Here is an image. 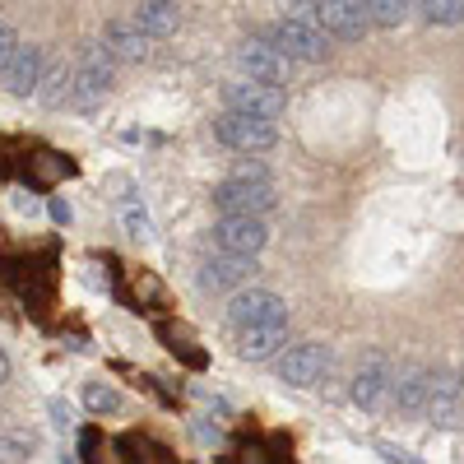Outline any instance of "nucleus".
<instances>
[{
	"instance_id": "obj_1",
	"label": "nucleus",
	"mask_w": 464,
	"mask_h": 464,
	"mask_svg": "<svg viewBox=\"0 0 464 464\" xmlns=\"http://www.w3.org/2000/svg\"><path fill=\"white\" fill-rule=\"evenodd\" d=\"M214 135L237 149V153H265L279 144V126L275 116H256V111H237V107H223L218 121H214Z\"/></svg>"
},
{
	"instance_id": "obj_2",
	"label": "nucleus",
	"mask_w": 464,
	"mask_h": 464,
	"mask_svg": "<svg viewBox=\"0 0 464 464\" xmlns=\"http://www.w3.org/2000/svg\"><path fill=\"white\" fill-rule=\"evenodd\" d=\"M265 37L275 47H284L293 61H325V28H321V19L316 14H284L275 28H265Z\"/></svg>"
},
{
	"instance_id": "obj_3",
	"label": "nucleus",
	"mask_w": 464,
	"mask_h": 464,
	"mask_svg": "<svg viewBox=\"0 0 464 464\" xmlns=\"http://www.w3.org/2000/svg\"><path fill=\"white\" fill-rule=\"evenodd\" d=\"M275 205H279V190L269 177H227L214 186L218 214H269Z\"/></svg>"
},
{
	"instance_id": "obj_4",
	"label": "nucleus",
	"mask_w": 464,
	"mask_h": 464,
	"mask_svg": "<svg viewBox=\"0 0 464 464\" xmlns=\"http://www.w3.org/2000/svg\"><path fill=\"white\" fill-rule=\"evenodd\" d=\"M111 74H116V56H111V47H107V43H89L84 56L74 61V93H70V102H74V107H93V102H102L107 89H111Z\"/></svg>"
},
{
	"instance_id": "obj_5",
	"label": "nucleus",
	"mask_w": 464,
	"mask_h": 464,
	"mask_svg": "<svg viewBox=\"0 0 464 464\" xmlns=\"http://www.w3.org/2000/svg\"><path fill=\"white\" fill-rule=\"evenodd\" d=\"M334 367V348L312 339V343H297L288 348V353L279 358V381L284 385H297V391H306V385H321Z\"/></svg>"
},
{
	"instance_id": "obj_6",
	"label": "nucleus",
	"mask_w": 464,
	"mask_h": 464,
	"mask_svg": "<svg viewBox=\"0 0 464 464\" xmlns=\"http://www.w3.org/2000/svg\"><path fill=\"white\" fill-rule=\"evenodd\" d=\"M391 381H395V358L391 353H367L362 358V367H358V376H353V404L362 409V413H376V409H385L391 404Z\"/></svg>"
},
{
	"instance_id": "obj_7",
	"label": "nucleus",
	"mask_w": 464,
	"mask_h": 464,
	"mask_svg": "<svg viewBox=\"0 0 464 464\" xmlns=\"http://www.w3.org/2000/svg\"><path fill=\"white\" fill-rule=\"evenodd\" d=\"M214 246L237 251V256H260L269 246V223L265 214H218L214 223Z\"/></svg>"
},
{
	"instance_id": "obj_8",
	"label": "nucleus",
	"mask_w": 464,
	"mask_h": 464,
	"mask_svg": "<svg viewBox=\"0 0 464 464\" xmlns=\"http://www.w3.org/2000/svg\"><path fill=\"white\" fill-rule=\"evenodd\" d=\"M316 19L339 43H362L372 33V10L367 0H316Z\"/></svg>"
},
{
	"instance_id": "obj_9",
	"label": "nucleus",
	"mask_w": 464,
	"mask_h": 464,
	"mask_svg": "<svg viewBox=\"0 0 464 464\" xmlns=\"http://www.w3.org/2000/svg\"><path fill=\"white\" fill-rule=\"evenodd\" d=\"M223 316H227L232 330H246V325H260V321H284L288 302L275 288H237V297L227 302Z\"/></svg>"
},
{
	"instance_id": "obj_10",
	"label": "nucleus",
	"mask_w": 464,
	"mask_h": 464,
	"mask_svg": "<svg viewBox=\"0 0 464 464\" xmlns=\"http://www.w3.org/2000/svg\"><path fill=\"white\" fill-rule=\"evenodd\" d=\"M237 61H242V70L251 74V80H265V84H288V70H293V56L269 43L265 33L246 37V43L237 47Z\"/></svg>"
},
{
	"instance_id": "obj_11",
	"label": "nucleus",
	"mask_w": 464,
	"mask_h": 464,
	"mask_svg": "<svg viewBox=\"0 0 464 464\" xmlns=\"http://www.w3.org/2000/svg\"><path fill=\"white\" fill-rule=\"evenodd\" d=\"M223 107H237V111H256V116H284L288 98H284V84H265V80H232L223 89Z\"/></svg>"
},
{
	"instance_id": "obj_12",
	"label": "nucleus",
	"mask_w": 464,
	"mask_h": 464,
	"mask_svg": "<svg viewBox=\"0 0 464 464\" xmlns=\"http://www.w3.org/2000/svg\"><path fill=\"white\" fill-rule=\"evenodd\" d=\"M256 275V256H237V251H218L200 265V288L205 293H232L246 288Z\"/></svg>"
},
{
	"instance_id": "obj_13",
	"label": "nucleus",
	"mask_w": 464,
	"mask_h": 464,
	"mask_svg": "<svg viewBox=\"0 0 464 464\" xmlns=\"http://www.w3.org/2000/svg\"><path fill=\"white\" fill-rule=\"evenodd\" d=\"M428 395H432V367H395L391 404H395L404 418L428 413Z\"/></svg>"
},
{
	"instance_id": "obj_14",
	"label": "nucleus",
	"mask_w": 464,
	"mask_h": 464,
	"mask_svg": "<svg viewBox=\"0 0 464 464\" xmlns=\"http://www.w3.org/2000/svg\"><path fill=\"white\" fill-rule=\"evenodd\" d=\"M43 70H47V52H43V47H33V43H24V47L14 52L10 70L0 74V84H5V93H14V98H37Z\"/></svg>"
},
{
	"instance_id": "obj_15",
	"label": "nucleus",
	"mask_w": 464,
	"mask_h": 464,
	"mask_svg": "<svg viewBox=\"0 0 464 464\" xmlns=\"http://www.w3.org/2000/svg\"><path fill=\"white\" fill-rule=\"evenodd\" d=\"M102 43L111 47L116 61L140 65V61H149V52H153V43H159V37H149V33L135 24V14H130V19H111V24L102 28Z\"/></svg>"
},
{
	"instance_id": "obj_16",
	"label": "nucleus",
	"mask_w": 464,
	"mask_h": 464,
	"mask_svg": "<svg viewBox=\"0 0 464 464\" xmlns=\"http://www.w3.org/2000/svg\"><path fill=\"white\" fill-rule=\"evenodd\" d=\"M459 409H464V381L459 372H432V395H428V413L422 418H432L441 422V428H450V422H459Z\"/></svg>"
},
{
	"instance_id": "obj_17",
	"label": "nucleus",
	"mask_w": 464,
	"mask_h": 464,
	"mask_svg": "<svg viewBox=\"0 0 464 464\" xmlns=\"http://www.w3.org/2000/svg\"><path fill=\"white\" fill-rule=\"evenodd\" d=\"M237 334H242L237 353H242L246 362H265V358H275L279 348L288 343V316H284V321H260V325H246V330H237Z\"/></svg>"
},
{
	"instance_id": "obj_18",
	"label": "nucleus",
	"mask_w": 464,
	"mask_h": 464,
	"mask_svg": "<svg viewBox=\"0 0 464 464\" xmlns=\"http://www.w3.org/2000/svg\"><path fill=\"white\" fill-rule=\"evenodd\" d=\"M135 24L149 37H172L181 28V10H177V0H140V5H135Z\"/></svg>"
},
{
	"instance_id": "obj_19",
	"label": "nucleus",
	"mask_w": 464,
	"mask_h": 464,
	"mask_svg": "<svg viewBox=\"0 0 464 464\" xmlns=\"http://www.w3.org/2000/svg\"><path fill=\"white\" fill-rule=\"evenodd\" d=\"M70 93H74V65H70V61H52V56H47L43 84H37V102L61 107V102H70Z\"/></svg>"
},
{
	"instance_id": "obj_20",
	"label": "nucleus",
	"mask_w": 464,
	"mask_h": 464,
	"mask_svg": "<svg viewBox=\"0 0 464 464\" xmlns=\"http://www.w3.org/2000/svg\"><path fill=\"white\" fill-rule=\"evenodd\" d=\"M121 227H126V237L130 242H140V246H149L153 242V218H149V209L130 196V200H121Z\"/></svg>"
},
{
	"instance_id": "obj_21",
	"label": "nucleus",
	"mask_w": 464,
	"mask_h": 464,
	"mask_svg": "<svg viewBox=\"0 0 464 464\" xmlns=\"http://www.w3.org/2000/svg\"><path fill=\"white\" fill-rule=\"evenodd\" d=\"M418 14L428 19V24H441V28H455L464 24V0H422Z\"/></svg>"
},
{
	"instance_id": "obj_22",
	"label": "nucleus",
	"mask_w": 464,
	"mask_h": 464,
	"mask_svg": "<svg viewBox=\"0 0 464 464\" xmlns=\"http://www.w3.org/2000/svg\"><path fill=\"white\" fill-rule=\"evenodd\" d=\"M84 404H89V413H116L121 409V395H116V385H107V381H89Z\"/></svg>"
},
{
	"instance_id": "obj_23",
	"label": "nucleus",
	"mask_w": 464,
	"mask_h": 464,
	"mask_svg": "<svg viewBox=\"0 0 464 464\" xmlns=\"http://www.w3.org/2000/svg\"><path fill=\"white\" fill-rule=\"evenodd\" d=\"M367 10H372V24H376V28H400V24L409 19L404 0H367Z\"/></svg>"
},
{
	"instance_id": "obj_24",
	"label": "nucleus",
	"mask_w": 464,
	"mask_h": 464,
	"mask_svg": "<svg viewBox=\"0 0 464 464\" xmlns=\"http://www.w3.org/2000/svg\"><path fill=\"white\" fill-rule=\"evenodd\" d=\"M24 47V37L10 28V24H0V74L10 70V61H14V52Z\"/></svg>"
},
{
	"instance_id": "obj_25",
	"label": "nucleus",
	"mask_w": 464,
	"mask_h": 464,
	"mask_svg": "<svg viewBox=\"0 0 464 464\" xmlns=\"http://www.w3.org/2000/svg\"><path fill=\"white\" fill-rule=\"evenodd\" d=\"M33 168H37V181H52L56 172H70V163H65V159H56V153H37Z\"/></svg>"
},
{
	"instance_id": "obj_26",
	"label": "nucleus",
	"mask_w": 464,
	"mask_h": 464,
	"mask_svg": "<svg viewBox=\"0 0 464 464\" xmlns=\"http://www.w3.org/2000/svg\"><path fill=\"white\" fill-rule=\"evenodd\" d=\"M10 459H28V446L14 437H0V464H10Z\"/></svg>"
},
{
	"instance_id": "obj_27",
	"label": "nucleus",
	"mask_w": 464,
	"mask_h": 464,
	"mask_svg": "<svg viewBox=\"0 0 464 464\" xmlns=\"http://www.w3.org/2000/svg\"><path fill=\"white\" fill-rule=\"evenodd\" d=\"M284 14H316V0H275Z\"/></svg>"
},
{
	"instance_id": "obj_28",
	"label": "nucleus",
	"mask_w": 464,
	"mask_h": 464,
	"mask_svg": "<svg viewBox=\"0 0 464 464\" xmlns=\"http://www.w3.org/2000/svg\"><path fill=\"white\" fill-rule=\"evenodd\" d=\"M47 209H52V218H56V223H61V227H65V223H70V218H74V209H70V205H65V200H52V205H47Z\"/></svg>"
},
{
	"instance_id": "obj_29",
	"label": "nucleus",
	"mask_w": 464,
	"mask_h": 464,
	"mask_svg": "<svg viewBox=\"0 0 464 464\" xmlns=\"http://www.w3.org/2000/svg\"><path fill=\"white\" fill-rule=\"evenodd\" d=\"M47 409H52V418H56V428H70V404H61V400H52Z\"/></svg>"
},
{
	"instance_id": "obj_30",
	"label": "nucleus",
	"mask_w": 464,
	"mask_h": 464,
	"mask_svg": "<svg viewBox=\"0 0 464 464\" xmlns=\"http://www.w3.org/2000/svg\"><path fill=\"white\" fill-rule=\"evenodd\" d=\"M232 177H269V172H265L260 163H242V168H237V172H232Z\"/></svg>"
},
{
	"instance_id": "obj_31",
	"label": "nucleus",
	"mask_w": 464,
	"mask_h": 464,
	"mask_svg": "<svg viewBox=\"0 0 464 464\" xmlns=\"http://www.w3.org/2000/svg\"><path fill=\"white\" fill-rule=\"evenodd\" d=\"M80 450H84V459H93V450H98V432H84V441H80Z\"/></svg>"
},
{
	"instance_id": "obj_32",
	"label": "nucleus",
	"mask_w": 464,
	"mask_h": 464,
	"mask_svg": "<svg viewBox=\"0 0 464 464\" xmlns=\"http://www.w3.org/2000/svg\"><path fill=\"white\" fill-rule=\"evenodd\" d=\"M14 205H19V209H28V214L37 209V200H33V196H24V190H19V196H14Z\"/></svg>"
},
{
	"instance_id": "obj_33",
	"label": "nucleus",
	"mask_w": 464,
	"mask_h": 464,
	"mask_svg": "<svg viewBox=\"0 0 464 464\" xmlns=\"http://www.w3.org/2000/svg\"><path fill=\"white\" fill-rule=\"evenodd\" d=\"M5 381H10V358L0 353V385H5Z\"/></svg>"
},
{
	"instance_id": "obj_34",
	"label": "nucleus",
	"mask_w": 464,
	"mask_h": 464,
	"mask_svg": "<svg viewBox=\"0 0 464 464\" xmlns=\"http://www.w3.org/2000/svg\"><path fill=\"white\" fill-rule=\"evenodd\" d=\"M404 5H409V14H413V10H418V5H422V0H404Z\"/></svg>"
},
{
	"instance_id": "obj_35",
	"label": "nucleus",
	"mask_w": 464,
	"mask_h": 464,
	"mask_svg": "<svg viewBox=\"0 0 464 464\" xmlns=\"http://www.w3.org/2000/svg\"><path fill=\"white\" fill-rule=\"evenodd\" d=\"M459 381H464V362H459Z\"/></svg>"
}]
</instances>
